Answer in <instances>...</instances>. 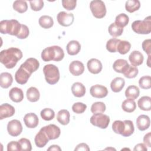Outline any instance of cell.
Masks as SVG:
<instances>
[{
  "label": "cell",
  "instance_id": "d4e9b609",
  "mask_svg": "<svg viewBox=\"0 0 151 151\" xmlns=\"http://www.w3.org/2000/svg\"><path fill=\"white\" fill-rule=\"evenodd\" d=\"M71 92L75 97H81L86 93V87L82 83L76 82L71 86Z\"/></svg>",
  "mask_w": 151,
  "mask_h": 151
},
{
  "label": "cell",
  "instance_id": "c3c4849f",
  "mask_svg": "<svg viewBox=\"0 0 151 151\" xmlns=\"http://www.w3.org/2000/svg\"><path fill=\"white\" fill-rule=\"evenodd\" d=\"M63 6L68 11L73 10L76 6V0H62L61 1Z\"/></svg>",
  "mask_w": 151,
  "mask_h": 151
},
{
  "label": "cell",
  "instance_id": "ba28073f",
  "mask_svg": "<svg viewBox=\"0 0 151 151\" xmlns=\"http://www.w3.org/2000/svg\"><path fill=\"white\" fill-rule=\"evenodd\" d=\"M7 131L11 136H19L22 132V126L21 122L17 119L9 121L7 124Z\"/></svg>",
  "mask_w": 151,
  "mask_h": 151
},
{
  "label": "cell",
  "instance_id": "3957f363",
  "mask_svg": "<svg viewBox=\"0 0 151 151\" xmlns=\"http://www.w3.org/2000/svg\"><path fill=\"white\" fill-rule=\"evenodd\" d=\"M21 24L16 19H5L0 22V32L2 34L17 36L21 30Z\"/></svg>",
  "mask_w": 151,
  "mask_h": 151
},
{
  "label": "cell",
  "instance_id": "9a60e30c",
  "mask_svg": "<svg viewBox=\"0 0 151 151\" xmlns=\"http://www.w3.org/2000/svg\"><path fill=\"white\" fill-rule=\"evenodd\" d=\"M15 108L8 103H4L0 106V119L10 117L15 113Z\"/></svg>",
  "mask_w": 151,
  "mask_h": 151
},
{
  "label": "cell",
  "instance_id": "f1b7e54d",
  "mask_svg": "<svg viewBox=\"0 0 151 151\" xmlns=\"http://www.w3.org/2000/svg\"><path fill=\"white\" fill-rule=\"evenodd\" d=\"M137 105L140 109L144 111H149L151 109V98L149 96H143L140 97Z\"/></svg>",
  "mask_w": 151,
  "mask_h": 151
},
{
  "label": "cell",
  "instance_id": "e0dca14e",
  "mask_svg": "<svg viewBox=\"0 0 151 151\" xmlns=\"http://www.w3.org/2000/svg\"><path fill=\"white\" fill-rule=\"evenodd\" d=\"M23 120L25 126L29 129L35 128L38 124V117L34 113H29L26 114Z\"/></svg>",
  "mask_w": 151,
  "mask_h": 151
},
{
  "label": "cell",
  "instance_id": "f5cc1de1",
  "mask_svg": "<svg viewBox=\"0 0 151 151\" xmlns=\"http://www.w3.org/2000/svg\"><path fill=\"white\" fill-rule=\"evenodd\" d=\"M90 147H88V146L84 143H81L78 144L76 147L74 149V150L76 151H81V150H83V151H89Z\"/></svg>",
  "mask_w": 151,
  "mask_h": 151
},
{
  "label": "cell",
  "instance_id": "30bf717a",
  "mask_svg": "<svg viewBox=\"0 0 151 151\" xmlns=\"http://www.w3.org/2000/svg\"><path fill=\"white\" fill-rule=\"evenodd\" d=\"M57 19L60 25L63 27H68L73 23L74 17L72 13L61 11L57 14Z\"/></svg>",
  "mask_w": 151,
  "mask_h": 151
},
{
  "label": "cell",
  "instance_id": "52a82bcc",
  "mask_svg": "<svg viewBox=\"0 0 151 151\" xmlns=\"http://www.w3.org/2000/svg\"><path fill=\"white\" fill-rule=\"evenodd\" d=\"M110 117L103 113L94 114L90 118V123L94 126L101 129H106L109 124Z\"/></svg>",
  "mask_w": 151,
  "mask_h": 151
},
{
  "label": "cell",
  "instance_id": "8fae6325",
  "mask_svg": "<svg viewBox=\"0 0 151 151\" xmlns=\"http://www.w3.org/2000/svg\"><path fill=\"white\" fill-rule=\"evenodd\" d=\"M90 93L91 96L97 99H102L107 96L108 94L107 88L102 85L96 84L91 87Z\"/></svg>",
  "mask_w": 151,
  "mask_h": 151
},
{
  "label": "cell",
  "instance_id": "44dd1931",
  "mask_svg": "<svg viewBox=\"0 0 151 151\" xmlns=\"http://www.w3.org/2000/svg\"><path fill=\"white\" fill-rule=\"evenodd\" d=\"M49 139L43 132L42 130L40 129L38 133L35 135L34 138V142L35 145L38 147H44L47 143L48 142Z\"/></svg>",
  "mask_w": 151,
  "mask_h": 151
},
{
  "label": "cell",
  "instance_id": "816d5d0a",
  "mask_svg": "<svg viewBox=\"0 0 151 151\" xmlns=\"http://www.w3.org/2000/svg\"><path fill=\"white\" fill-rule=\"evenodd\" d=\"M142 48L143 51L148 54V55H150L151 53V40L150 39H146L143 41L142 42Z\"/></svg>",
  "mask_w": 151,
  "mask_h": 151
},
{
  "label": "cell",
  "instance_id": "db71d44e",
  "mask_svg": "<svg viewBox=\"0 0 151 151\" xmlns=\"http://www.w3.org/2000/svg\"><path fill=\"white\" fill-rule=\"evenodd\" d=\"M151 133L149 132L146 134L143 137V143L144 144L149 147H151Z\"/></svg>",
  "mask_w": 151,
  "mask_h": 151
},
{
  "label": "cell",
  "instance_id": "8992f818",
  "mask_svg": "<svg viewBox=\"0 0 151 151\" xmlns=\"http://www.w3.org/2000/svg\"><path fill=\"white\" fill-rule=\"evenodd\" d=\"M90 8L93 15L96 18H102L106 14V8L103 1L93 0L90 2Z\"/></svg>",
  "mask_w": 151,
  "mask_h": 151
},
{
  "label": "cell",
  "instance_id": "484cf974",
  "mask_svg": "<svg viewBox=\"0 0 151 151\" xmlns=\"http://www.w3.org/2000/svg\"><path fill=\"white\" fill-rule=\"evenodd\" d=\"M125 85V81L122 77L114 78L110 83L111 90L114 93L120 92Z\"/></svg>",
  "mask_w": 151,
  "mask_h": 151
},
{
  "label": "cell",
  "instance_id": "7402d4cb",
  "mask_svg": "<svg viewBox=\"0 0 151 151\" xmlns=\"http://www.w3.org/2000/svg\"><path fill=\"white\" fill-rule=\"evenodd\" d=\"M67 53L70 55H77L81 50V45L80 42L76 40L70 41L66 46Z\"/></svg>",
  "mask_w": 151,
  "mask_h": 151
},
{
  "label": "cell",
  "instance_id": "d6986e66",
  "mask_svg": "<svg viewBox=\"0 0 151 151\" xmlns=\"http://www.w3.org/2000/svg\"><path fill=\"white\" fill-rule=\"evenodd\" d=\"M129 60L132 65L134 67L141 65L144 60L143 54L139 51H132L129 56Z\"/></svg>",
  "mask_w": 151,
  "mask_h": 151
},
{
  "label": "cell",
  "instance_id": "681fc988",
  "mask_svg": "<svg viewBox=\"0 0 151 151\" xmlns=\"http://www.w3.org/2000/svg\"><path fill=\"white\" fill-rule=\"evenodd\" d=\"M29 31L28 27L24 24H21V28L17 37L19 39H25L29 35Z\"/></svg>",
  "mask_w": 151,
  "mask_h": 151
},
{
  "label": "cell",
  "instance_id": "4dcf8cb0",
  "mask_svg": "<svg viewBox=\"0 0 151 151\" xmlns=\"http://www.w3.org/2000/svg\"><path fill=\"white\" fill-rule=\"evenodd\" d=\"M38 23L42 28L44 29H48L53 26L54 21L52 18L50 16L42 15L39 18Z\"/></svg>",
  "mask_w": 151,
  "mask_h": 151
},
{
  "label": "cell",
  "instance_id": "8d00e7d4",
  "mask_svg": "<svg viewBox=\"0 0 151 151\" xmlns=\"http://www.w3.org/2000/svg\"><path fill=\"white\" fill-rule=\"evenodd\" d=\"M108 31L111 36L113 37H117L122 34L123 32V28L119 27L114 22H113L109 25Z\"/></svg>",
  "mask_w": 151,
  "mask_h": 151
},
{
  "label": "cell",
  "instance_id": "bcb514c9",
  "mask_svg": "<svg viewBox=\"0 0 151 151\" xmlns=\"http://www.w3.org/2000/svg\"><path fill=\"white\" fill-rule=\"evenodd\" d=\"M21 147V150L23 151H31L32 150V146L30 142V140L26 138H21L18 140Z\"/></svg>",
  "mask_w": 151,
  "mask_h": 151
},
{
  "label": "cell",
  "instance_id": "603a6c76",
  "mask_svg": "<svg viewBox=\"0 0 151 151\" xmlns=\"http://www.w3.org/2000/svg\"><path fill=\"white\" fill-rule=\"evenodd\" d=\"M13 82V78L11 74L4 72L0 74V86L3 88H8Z\"/></svg>",
  "mask_w": 151,
  "mask_h": 151
},
{
  "label": "cell",
  "instance_id": "ac0fdd59",
  "mask_svg": "<svg viewBox=\"0 0 151 151\" xmlns=\"http://www.w3.org/2000/svg\"><path fill=\"white\" fill-rule=\"evenodd\" d=\"M150 124V120L148 116L141 114L136 119V126L140 131H144L147 129Z\"/></svg>",
  "mask_w": 151,
  "mask_h": 151
},
{
  "label": "cell",
  "instance_id": "f907efd6",
  "mask_svg": "<svg viewBox=\"0 0 151 151\" xmlns=\"http://www.w3.org/2000/svg\"><path fill=\"white\" fill-rule=\"evenodd\" d=\"M7 150L8 151H12V150H16L19 151L21 150V145L19 142L17 141H11L7 145Z\"/></svg>",
  "mask_w": 151,
  "mask_h": 151
},
{
  "label": "cell",
  "instance_id": "ffe728a7",
  "mask_svg": "<svg viewBox=\"0 0 151 151\" xmlns=\"http://www.w3.org/2000/svg\"><path fill=\"white\" fill-rule=\"evenodd\" d=\"M9 97L12 101L19 103L24 99V93L21 88L13 87L9 90Z\"/></svg>",
  "mask_w": 151,
  "mask_h": 151
},
{
  "label": "cell",
  "instance_id": "d590c367",
  "mask_svg": "<svg viewBox=\"0 0 151 151\" xmlns=\"http://www.w3.org/2000/svg\"><path fill=\"white\" fill-rule=\"evenodd\" d=\"M131 48V44L127 41H121L118 43L117 47V51L120 54H126Z\"/></svg>",
  "mask_w": 151,
  "mask_h": 151
},
{
  "label": "cell",
  "instance_id": "74e56055",
  "mask_svg": "<svg viewBox=\"0 0 151 151\" xmlns=\"http://www.w3.org/2000/svg\"><path fill=\"white\" fill-rule=\"evenodd\" d=\"M129 22V18L128 15L124 13H122L116 16L114 23L120 27L123 28L126 27Z\"/></svg>",
  "mask_w": 151,
  "mask_h": 151
},
{
  "label": "cell",
  "instance_id": "6f0895ef",
  "mask_svg": "<svg viewBox=\"0 0 151 151\" xmlns=\"http://www.w3.org/2000/svg\"><path fill=\"white\" fill-rule=\"evenodd\" d=\"M150 55H148V58L147 61V65L149 67H150Z\"/></svg>",
  "mask_w": 151,
  "mask_h": 151
},
{
  "label": "cell",
  "instance_id": "5bb4252c",
  "mask_svg": "<svg viewBox=\"0 0 151 151\" xmlns=\"http://www.w3.org/2000/svg\"><path fill=\"white\" fill-rule=\"evenodd\" d=\"M69 71L73 76H78L84 73V64L80 61H73L69 65Z\"/></svg>",
  "mask_w": 151,
  "mask_h": 151
},
{
  "label": "cell",
  "instance_id": "7c38bea8",
  "mask_svg": "<svg viewBox=\"0 0 151 151\" xmlns=\"http://www.w3.org/2000/svg\"><path fill=\"white\" fill-rule=\"evenodd\" d=\"M31 74L20 65L15 74V80L19 84H25L27 83Z\"/></svg>",
  "mask_w": 151,
  "mask_h": 151
},
{
  "label": "cell",
  "instance_id": "83f0119b",
  "mask_svg": "<svg viewBox=\"0 0 151 151\" xmlns=\"http://www.w3.org/2000/svg\"><path fill=\"white\" fill-rule=\"evenodd\" d=\"M70 114L69 111L65 109L60 110L57 116V121L63 125H67L70 122Z\"/></svg>",
  "mask_w": 151,
  "mask_h": 151
},
{
  "label": "cell",
  "instance_id": "9c48e42d",
  "mask_svg": "<svg viewBox=\"0 0 151 151\" xmlns=\"http://www.w3.org/2000/svg\"><path fill=\"white\" fill-rule=\"evenodd\" d=\"M41 129L45 133L49 140L58 138L61 133L60 129L57 126L53 124H50L42 127Z\"/></svg>",
  "mask_w": 151,
  "mask_h": 151
},
{
  "label": "cell",
  "instance_id": "11a10c76",
  "mask_svg": "<svg viewBox=\"0 0 151 151\" xmlns=\"http://www.w3.org/2000/svg\"><path fill=\"white\" fill-rule=\"evenodd\" d=\"M147 147L144 143H138L134 146L133 149V150H139V151H147Z\"/></svg>",
  "mask_w": 151,
  "mask_h": 151
},
{
  "label": "cell",
  "instance_id": "277c9868",
  "mask_svg": "<svg viewBox=\"0 0 151 151\" xmlns=\"http://www.w3.org/2000/svg\"><path fill=\"white\" fill-rule=\"evenodd\" d=\"M43 73L46 81L50 84H55L60 80L58 68L54 64H49L45 65L43 68Z\"/></svg>",
  "mask_w": 151,
  "mask_h": 151
},
{
  "label": "cell",
  "instance_id": "60d3db41",
  "mask_svg": "<svg viewBox=\"0 0 151 151\" xmlns=\"http://www.w3.org/2000/svg\"><path fill=\"white\" fill-rule=\"evenodd\" d=\"M41 117L42 119L46 121H50L54 118L55 113L54 110L50 108H45L40 112Z\"/></svg>",
  "mask_w": 151,
  "mask_h": 151
},
{
  "label": "cell",
  "instance_id": "4316f807",
  "mask_svg": "<svg viewBox=\"0 0 151 151\" xmlns=\"http://www.w3.org/2000/svg\"><path fill=\"white\" fill-rule=\"evenodd\" d=\"M140 94L139 88L134 85H131L127 87L125 91V96L127 99L132 100L136 99Z\"/></svg>",
  "mask_w": 151,
  "mask_h": 151
},
{
  "label": "cell",
  "instance_id": "2e32d148",
  "mask_svg": "<svg viewBox=\"0 0 151 151\" xmlns=\"http://www.w3.org/2000/svg\"><path fill=\"white\" fill-rule=\"evenodd\" d=\"M88 71L94 74H99L102 70V64L101 61L96 58H91L89 60L87 63Z\"/></svg>",
  "mask_w": 151,
  "mask_h": 151
},
{
  "label": "cell",
  "instance_id": "7bdbcfd3",
  "mask_svg": "<svg viewBox=\"0 0 151 151\" xmlns=\"http://www.w3.org/2000/svg\"><path fill=\"white\" fill-rule=\"evenodd\" d=\"M139 70L136 67L129 65L127 70L123 73L125 77L127 78H133L138 74Z\"/></svg>",
  "mask_w": 151,
  "mask_h": 151
},
{
  "label": "cell",
  "instance_id": "7dc6e473",
  "mask_svg": "<svg viewBox=\"0 0 151 151\" xmlns=\"http://www.w3.org/2000/svg\"><path fill=\"white\" fill-rule=\"evenodd\" d=\"M30 6L34 11H40L44 7V1L42 0H33L29 1Z\"/></svg>",
  "mask_w": 151,
  "mask_h": 151
},
{
  "label": "cell",
  "instance_id": "836d02e7",
  "mask_svg": "<svg viewBox=\"0 0 151 151\" xmlns=\"http://www.w3.org/2000/svg\"><path fill=\"white\" fill-rule=\"evenodd\" d=\"M12 6L14 10L20 14L25 12L28 9V5L25 1L17 0L14 2Z\"/></svg>",
  "mask_w": 151,
  "mask_h": 151
},
{
  "label": "cell",
  "instance_id": "d6a6232c",
  "mask_svg": "<svg viewBox=\"0 0 151 151\" xmlns=\"http://www.w3.org/2000/svg\"><path fill=\"white\" fill-rule=\"evenodd\" d=\"M122 108L127 113H132L135 110L136 108V104L133 100L127 99L123 101L122 104Z\"/></svg>",
  "mask_w": 151,
  "mask_h": 151
},
{
  "label": "cell",
  "instance_id": "7a4b0ae2",
  "mask_svg": "<svg viewBox=\"0 0 151 151\" xmlns=\"http://www.w3.org/2000/svg\"><path fill=\"white\" fill-rule=\"evenodd\" d=\"M64 57V52L61 47L53 45L44 48L41 52V58L44 61H60Z\"/></svg>",
  "mask_w": 151,
  "mask_h": 151
},
{
  "label": "cell",
  "instance_id": "6da1fadb",
  "mask_svg": "<svg viewBox=\"0 0 151 151\" xmlns=\"http://www.w3.org/2000/svg\"><path fill=\"white\" fill-rule=\"evenodd\" d=\"M22 57V52L18 48L11 47L0 52V62L7 68H14Z\"/></svg>",
  "mask_w": 151,
  "mask_h": 151
},
{
  "label": "cell",
  "instance_id": "ab89813d",
  "mask_svg": "<svg viewBox=\"0 0 151 151\" xmlns=\"http://www.w3.org/2000/svg\"><path fill=\"white\" fill-rule=\"evenodd\" d=\"M120 41V40L113 38L109 40L106 43V49L109 52H117V47L118 43Z\"/></svg>",
  "mask_w": 151,
  "mask_h": 151
},
{
  "label": "cell",
  "instance_id": "4fadbf2b",
  "mask_svg": "<svg viewBox=\"0 0 151 151\" xmlns=\"http://www.w3.org/2000/svg\"><path fill=\"white\" fill-rule=\"evenodd\" d=\"M24 69H25L31 74L38 70L40 66L39 61L35 58H29L21 65Z\"/></svg>",
  "mask_w": 151,
  "mask_h": 151
},
{
  "label": "cell",
  "instance_id": "e575fe53",
  "mask_svg": "<svg viewBox=\"0 0 151 151\" xmlns=\"http://www.w3.org/2000/svg\"><path fill=\"white\" fill-rule=\"evenodd\" d=\"M123 122L124 123V129L121 135L123 137L130 136L133 133L134 131V127L133 122L130 120H125Z\"/></svg>",
  "mask_w": 151,
  "mask_h": 151
},
{
  "label": "cell",
  "instance_id": "ee69618b",
  "mask_svg": "<svg viewBox=\"0 0 151 151\" xmlns=\"http://www.w3.org/2000/svg\"><path fill=\"white\" fill-rule=\"evenodd\" d=\"M112 129L114 133L122 134L124 129V122L121 120H116L112 124Z\"/></svg>",
  "mask_w": 151,
  "mask_h": 151
},
{
  "label": "cell",
  "instance_id": "9f6ffc18",
  "mask_svg": "<svg viewBox=\"0 0 151 151\" xmlns=\"http://www.w3.org/2000/svg\"><path fill=\"white\" fill-rule=\"evenodd\" d=\"M47 150H61V149L60 147L58 145H53L50 146V147H48L47 149Z\"/></svg>",
  "mask_w": 151,
  "mask_h": 151
},
{
  "label": "cell",
  "instance_id": "f6af8a7d",
  "mask_svg": "<svg viewBox=\"0 0 151 151\" xmlns=\"http://www.w3.org/2000/svg\"><path fill=\"white\" fill-rule=\"evenodd\" d=\"M87 109L86 104L81 102L75 103L72 106L73 111L77 114H81L85 111Z\"/></svg>",
  "mask_w": 151,
  "mask_h": 151
},
{
  "label": "cell",
  "instance_id": "f35d334b",
  "mask_svg": "<svg viewBox=\"0 0 151 151\" xmlns=\"http://www.w3.org/2000/svg\"><path fill=\"white\" fill-rule=\"evenodd\" d=\"M106 105L103 102L97 101L94 103L91 106V113L94 114L103 113L106 111Z\"/></svg>",
  "mask_w": 151,
  "mask_h": 151
},
{
  "label": "cell",
  "instance_id": "5b68a950",
  "mask_svg": "<svg viewBox=\"0 0 151 151\" xmlns=\"http://www.w3.org/2000/svg\"><path fill=\"white\" fill-rule=\"evenodd\" d=\"M133 31L139 34H149L151 32L150 16L146 17L143 20H136L132 24Z\"/></svg>",
  "mask_w": 151,
  "mask_h": 151
},
{
  "label": "cell",
  "instance_id": "1f68e13d",
  "mask_svg": "<svg viewBox=\"0 0 151 151\" xmlns=\"http://www.w3.org/2000/svg\"><path fill=\"white\" fill-rule=\"evenodd\" d=\"M140 7V2L138 0H128L125 4L126 10L130 13L137 11Z\"/></svg>",
  "mask_w": 151,
  "mask_h": 151
},
{
  "label": "cell",
  "instance_id": "f546056e",
  "mask_svg": "<svg viewBox=\"0 0 151 151\" xmlns=\"http://www.w3.org/2000/svg\"><path fill=\"white\" fill-rule=\"evenodd\" d=\"M26 94L27 99L31 102H36L40 99V91L35 87H29L27 90Z\"/></svg>",
  "mask_w": 151,
  "mask_h": 151
},
{
  "label": "cell",
  "instance_id": "cb8c5ba5",
  "mask_svg": "<svg viewBox=\"0 0 151 151\" xmlns=\"http://www.w3.org/2000/svg\"><path fill=\"white\" fill-rule=\"evenodd\" d=\"M129 66V64L126 60L118 59L114 62L113 64V68L117 73H123Z\"/></svg>",
  "mask_w": 151,
  "mask_h": 151
},
{
  "label": "cell",
  "instance_id": "b9f144b4",
  "mask_svg": "<svg viewBox=\"0 0 151 151\" xmlns=\"http://www.w3.org/2000/svg\"><path fill=\"white\" fill-rule=\"evenodd\" d=\"M139 84L143 89H149L151 87V77L150 76L142 77L139 80Z\"/></svg>",
  "mask_w": 151,
  "mask_h": 151
}]
</instances>
